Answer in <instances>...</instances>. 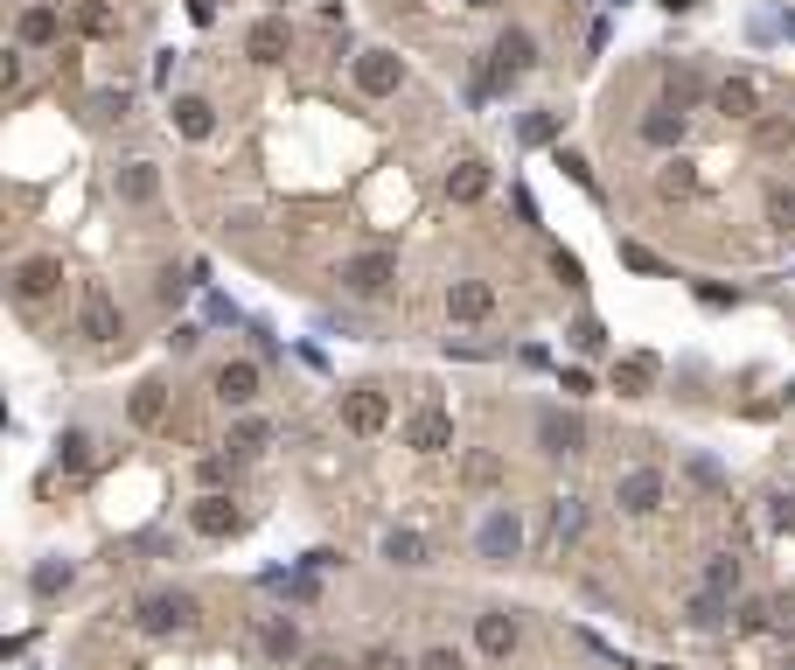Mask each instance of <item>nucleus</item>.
Wrapping results in <instances>:
<instances>
[{
  "instance_id": "obj_1",
  "label": "nucleus",
  "mask_w": 795,
  "mask_h": 670,
  "mask_svg": "<svg viewBox=\"0 0 795 670\" xmlns=\"http://www.w3.org/2000/svg\"><path fill=\"white\" fill-rule=\"evenodd\" d=\"M132 622H140V635H189L203 622V601L181 594V587H154V594L132 601Z\"/></svg>"
},
{
  "instance_id": "obj_2",
  "label": "nucleus",
  "mask_w": 795,
  "mask_h": 670,
  "mask_svg": "<svg viewBox=\"0 0 795 670\" xmlns=\"http://www.w3.org/2000/svg\"><path fill=\"white\" fill-rule=\"evenodd\" d=\"M391 279H398V259H391V252H356V259H342V294H356V300L391 294Z\"/></svg>"
},
{
  "instance_id": "obj_3",
  "label": "nucleus",
  "mask_w": 795,
  "mask_h": 670,
  "mask_svg": "<svg viewBox=\"0 0 795 670\" xmlns=\"http://www.w3.org/2000/svg\"><path fill=\"white\" fill-rule=\"evenodd\" d=\"M517 545H523V518H517L510 503H495L489 518H482V531H474V552H482L489 565H510Z\"/></svg>"
},
{
  "instance_id": "obj_4",
  "label": "nucleus",
  "mask_w": 795,
  "mask_h": 670,
  "mask_svg": "<svg viewBox=\"0 0 795 670\" xmlns=\"http://www.w3.org/2000/svg\"><path fill=\"white\" fill-rule=\"evenodd\" d=\"M77 328L91 335V343H119L126 335V315H119V300H112V287H85V300H77Z\"/></svg>"
},
{
  "instance_id": "obj_5",
  "label": "nucleus",
  "mask_w": 795,
  "mask_h": 670,
  "mask_svg": "<svg viewBox=\"0 0 795 670\" xmlns=\"http://www.w3.org/2000/svg\"><path fill=\"white\" fill-rule=\"evenodd\" d=\"M342 426H350L356 441L384 433V426H391V398L377 392V384H356V392H342Z\"/></svg>"
},
{
  "instance_id": "obj_6",
  "label": "nucleus",
  "mask_w": 795,
  "mask_h": 670,
  "mask_svg": "<svg viewBox=\"0 0 795 670\" xmlns=\"http://www.w3.org/2000/svg\"><path fill=\"white\" fill-rule=\"evenodd\" d=\"M517 642H523V629H517V614H510V608H482V614H474V650H482V657L510 663V657H517Z\"/></svg>"
},
{
  "instance_id": "obj_7",
  "label": "nucleus",
  "mask_w": 795,
  "mask_h": 670,
  "mask_svg": "<svg viewBox=\"0 0 795 670\" xmlns=\"http://www.w3.org/2000/svg\"><path fill=\"white\" fill-rule=\"evenodd\" d=\"M209 392H217V405H224V412H245V405L258 398V364H252V356H230V364H217Z\"/></svg>"
},
{
  "instance_id": "obj_8",
  "label": "nucleus",
  "mask_w": 795,
  "mask_h": 670,
  "mask_svg": "<svg viewBox=\"0 0 795 670\" xmlns=\"http://www.w3.org/2000/svg\"><path fill=\"white\" fill-rule=\"evenodd\" d=\"M538 447L544 454H579V447H587V420L566 412V405H544L538 412Z\"/></svg>"
},
{
  "instance_id": "obj_9",
  "label": "nucleus",
  "mask_w": 795,
  "mask_h": 670,
  "mask_svg": "<svg viewBox=\"0 0 795 670\" xmlns=\"http://www.w3.org/2000/svg\"><path fill=\"white\" fill-rule=\"evenodd\" d=\"M8 279H14V300H29V307H36V300H49V294L63 287V259H49V252H36V259H21Z\"/></svg>"
},
{
  "instance_id": "obj_10",
  "label": "nucleus",
  "mask_w": 795,
  "mask_h": 670,
  "mask_svg": "<svg viewBox=\"0 0 795 670\" xmlns=\"http://www.w3.org/2000/svg\"><path fill=\"white\" fill-rule=\"evenodd\" d=\"M237 524H245V518H237V503L224 496V489H203V496L189 503V531L196 538H230Z\"/></svg>"
},
{
  "instance_id": "obj_11",
  "label": "nucleus",
  "mask_w": 795,
  "mask_h": 670,
  "mask_svg": "<svg viewBox=\"0 0 795 670\" xmlns=\"http://www.w3.org/2000/svg\"><path fill=\"white\" fill-rule=\"evenodd\" d=\"M405 447L412 454H446V447H454V420H446L440 405H419L405 420Z\"/></svg>"
},
{
  "instance_id": "obj_12",
  "label": "nucleus",
  "mask_w": 795,
  "mask_h": 670,
  "mask_svg": "<svg viewBox=\"0 0 795 670\" xmlns=\"http://www.w3.org/2000/svg\"><path fill=\"white\" fill-rule=\"evenodd\" d=\"M615 503L628 510V518H649V510H662V469H628V475H615Z\"/></svg>"
},
{
  "instance_id": "obj_13",
  "label": "nucleus",
  "mask_w": 795,
  "mask_h": 670,
  "mask_svg": "<svg viewBox=\"0 0 795 670\" xmlns=\"http://www.w3.org/2000/svg\"><path fill=\"white\" fill-rule=\"evenodd\" d=\"M398 85H405V63H398L391 49H363L356 57V91L363 98H391Z\"/></svg>"
},
{
  "instance_id": "obj_14",
  "label": "nucleus",
  "mask_w": 795,
  "mask_h": 670,
  "mask_svg": "<svg viewBox=\"0 0 795 670\" xmlns=\"http://www.w3.org/2000/svg\"><path fill=\"white\" fill-rule=\"evenodd\" d=\"M286 49H294L286 14H258L252 29H245V57H252V63H286Z\"/></svg>"
},
{
  "instance_id": "obj_15",
  "label": "nucleus",
  "mask_w": 795,
  "mask_h": 670,
  "mask_svg": "<svg viewBox=\"0 0 795 670\" xmlns=\"http://www.w3.org/2000/svg\"><path fill=\"white\" fill-rule=\"evenodd\" d=\"M446 315L454 322H489L495 315V287L489 279H454V287H446Z\"/></svg>"
},
{
  "instance_id": "obj_16",
  "label": "nucleus",
  "mask_w": 795,
  "mask_h": 670,
  "mask_svg": "<svg viewBox=\"0 0 795 670\" xmlns=\"http://www.w3.org/2000/svg\"><path fill=\"white\" fill-rule=\"evenodd\" d=\"M258 650L273 663H301V622H294V614H265V622H258Z\"/></svg>"
},
{
  "instance_id": "obj_17",
  "label": "nucleus",
  "mask_w": 795,
  "mask_h": 670,
  "mask_svg": "<svg viewBox=\"0 0 795 670\" xmlns=\"http://www.w3.org/2000/svg\"><path fill=\"white\" fill-rule=\"evenodd\" d=\"M530 63H538V42H530V29H502V36H495V70L517 85Z\"/></svg>"
},
{
  "instance_id": "obj_18",
  "label": "nucleus",
  "mask_w": 795,
  "mask_h": 670,
  "mask_svg": "<svg viewBox=\"0 0 795 670\" xmlns=\"http://www.w3.org/2000/svg\"><path fill=\"white\" fill-rule=\"evenodd\" d=\"M711 106H719L726 119H760V85L754 77H726V85L711 91Z\"/></svg>"
},
{
  "instance_id": "obj_19",
  "label": "nucleus",
  "mask_w": 795,
  "mask_h": 670,
  "mask_svg": "<svg viewBox=\"0 0 795 670\" xmlns=\"http://www.w3.org/2000/svg\"><path fill=\"white\" fill-rule=\"evenodd\" d=\"M126 420H132V426H161V420H168V384H161V377L132 384V398H126Z\"/></svg>"
},
{
  "instance_id": "obj_20",
  "label": "nucleus",
  "mask_w": 795,
  "mask_h": 670,
  "mask_svg": "<svg viewBox=\"0 0 795 670\" xmlns=\"http://www.w3.org/2000/svg\"><path fill=\"white\" fill-rule=\"evenodd\" d=\"M482 196H489V161L468 154V161L446 168V203H482Z\"/></svg>"
},
{
  "instance_id": "obj_21",
  "label": "nucleus",
  "mask_w": 795,
  "mask_h": 670,
  "mask_svg": "<svg viewBox=\"0 0 795 670\" xmlns=\"http://www.w3.org/2000/svg\"><path fill=\"white\" fill-rule=\"evenodd\" d=\"M112 189H119V203H154V196H161V168H154V161H126L112 175Z\"/></svg>"
},
{
  "instance_id": "obj_22",
  "label": "nucleus",
  "mask_w": 795,
  "mask_h": 670,
  "mask_svg": "<svg viewBox=\"0 0 795 670\" xmlns=\"http://www.w3.org/2000/svg\"><path fill=\"white\" fill-rule=\"evenodd\" d=\"M14 36L29 42V49H49V42L63 36V14H57V8H42V0H36V8H21V21H14Z\"/></svg>"
},
{
  "instance_id": "obj_23",
  "label": "nucleus",
  "mask_w": 795,
  "mask_h": 670,
  "mask_svg": "<svg viewBox=\"0 0 795 670\" xmlns=\"http://www.w3.org/2000/svg\"><path fill=\"white\" fill-rule=\"evenodd\" d=\"M384 559H391V565H426V559H433V545H426V531L391 524V531H384Z\"/></svg>"
},
{
  "instance_id": "obj_24",
  "label": "nucleus",
  "mask_w": 795,
  "mask_h": 670,
  "mask_svg": "<svg viewBox=\"0 0 795 670\" xmlns=\"http://www.w3.org/2000/svg\"><path fill=\"white\" fill-rule=\"evenodd\" d=\"M739 580H747V573H739V559H733V552H711V559H705V594L733 601V594H739Z\"/></svg>"
},
{
  "instance_id": "obj_25",
  "label": "nucleus",
  "mask_w": 795,
  "mask_h": 670,
  "mask_svg": "<svg viewBox=\"0 0 795 670\" xmlns=\"http://www.w3.org/2000/svg\"><path fill=\"white\" fill-rule=\"evenodd\" d=\"M649 384H656V356H621L615 364V392L621 398H642Z\"/></svg>"
},
{
  "instance_id": "obj_26",
  "label": "nucleus",
  "mask_w": 795,
  "mask_h": 670,
  "mask_svg": "<svg viewBox=\"0 0 795 670\" xmlns=\"http://www.w3.org/2000/svg\"><path fill=\"white\" fill-rule=\"evenodd\" d=\"M642 140H649V147H684V112H677V106H656V112L642 119Z\"/></svg>"
},
{
  "instance_id": "obj_27",
  "label": "nucleus",
  "mask_w": 795,
  "mask_h": 670,
  "mask_svg": "<svg viewBox=\"0 0 795 670\" xmlns=\"http://www.w3.org/2000/svg\"><path fill=\"white\" fill-rule=\"evenodd\" d=\"M209 126H217V112H209L203 98H175V134L181 140H209Z\"/></svg>"
},
{
  "instance_id": "obj_28",
  "label": "nucleus",
  "mask_w": 795,
  "mask_h": 670,
  "mask_svg": "<svg viewBox=\"0 0 795 670\" xmlns=\"http://www.w3.org/2000/svg\"><path fill=\"white\" fill-rule=\"evenodd\" d=\"M579 531H587V503H579V496H559V510H551V538L572 545Z\"/></svg>"
},
{
  "instance_id": "obj_29",
  "label": "nucleus",
  "mask_w": 795,
  "mask_h": 670,
  "mask_svg": "<svg viewBox=\"0 0 795 670\" xmlns=\"http://www.w3.org/2000/svg\"><path fill=\"white\" fill-rule=\"evenodd\" d=\"M684 622H691V629H719V622H726V601H719V594H705V587H698V594L684 601Z\"/></svg>"
},
{
  "instance_id": "obj_30",
  "label": "nucleus",
  "mask_w": 795,
  "mask_h": 670,
  "mask_svg": "<svg viewBox=\"0 0 795 670\" xmlns=\"http://www.w3.org/2000/svg\"><path fill=\"white\" fill-rule=\"evenodd\" d=\"M70 580H77V573H70V559H42V565H36V573H29V587H36V594H42V601H49V594H63V587H70Z\"/></svg>"
},
{
  "instance_id": "obj_31",
  "label": "nucleus",
  "mask_w": 795,
  "mask_h": 670,
  "mask_svg": "<svg viewBox=\"0 0 795 670\" xmlns=\"http://www.w3.org/2000/svg\"><path fill=\"white\" fill-rule=\"evenodd\" d=\"M656 189H662V196H691V189H698L691 161H684V154H670V161H662V175H656Z\"/></svg>"
},
{
  "instance_id": "obj_32",
  "label": "nucleus",
  "mask_w": 795,
  "mask_h": 670,
  "mask_svg": "<svg viewBox=\"0 0 795 670\" xmlns=\"http://www.w3.org/2000/svg\"><path fill=\"white\" fill-rule=\"evenodd\" d=\"M767 230H782V238H795V189H767Z\"/></svg>"
},
{
  "instance_id": "obj_33",
  "label": "nucleus",
  "mask_w": 795,
  "mask_h": 670,
  "mask_svg": "<svg viewBox=\"0 0 795 670\" xmlns=\"http://www.w3.org/2000/svg\"><path fill=\"white\" fill-rule=\"evenodd\" d=\"M461 482H468V489H495V482H502V454H468V461H461Z\"/></svg>"
},
{
  "instance_id": "obj_34",
  "label": "nucleus",
  "mask_w": 795,
  "mask_h": 670,
  "mask_svg": "<svg viewBox=\"0 0 795 670\" xmlns=\"http://www.w3.org/2000/svg\"><path fill=\"white\" fill-rule=\"evenodd\" d=\"M265 441H273V426H265V420H237V426H230V441H224V447H230V454H258Z\"/></svg>"
},
{
  "instance_id": "obj_35",
  "label": "nucleus",
  "mask_w": 795,
  "mask_h": 670,
  "mask_svg": "<svg viewBox=\"0 0 795 670\" xmlns=\"http://www.w3.org/2000/svg\"><path fill=\"white\" fill-rule=\"evenodd\" d=\"M733 629H747V635H754V629H775V601H754V594H747V601L733 608Z\"/></svg>"
},
{
  "instance_id": "obj_36",
  "label": "nucleus",
  "mask_w": 795,
  "mask_h": 670,
  "mask_svg": "<svg viewBox=\"0 0 795 670\" xmlns=\"http://www.w3.org/2000/svg\"><path fill=\"white\" fill-rule=\"evenodd\" d=\"M356 670H412V663L398 657L391 642H370V650H363V663H356Z\"/></svg>"
},
{
  "instance_id": "obj_37",
  "label": "nucleus",
  "mask_w": 795,
  "mask_h": 670,
  "mask_svg": "<svg viewBox=\"0 0 795 670\" xmlns=\"http://www.w3.org/2000/svg\"><path fill=\"white\" fill-rule=\"evenodd\" d=\"M77 29H85V36H112V8L85 0V8H77Z\"/></svg>"
},
{
  "instance_id": "obj_38",
  "label": "nucleus",
  "mask_w": 795,
  "mask_h": 670,
  "mask_svg": "<svg viewBox=\"0 0 795 670\" xmlns=\"http://www.w3.org/2000/svg\"><path fill=\"white\" fill-rule=\"evenodd\" d=\"M551 273H559V279H566V287H587V266H579V259H572V252H551Z\"/></svg>"
},
{
  "instance_id": "obj_39",
  "label": "nucleus",
  "mask_w": 795,
  "mask_h": 670,
  "mask_svg": "<svg viewBox=\"0 0 795 670\" xmlns=\"http://www.w3.org/2000/svg\"><path fill=\"white\" fill-rule=\"evenodd\" d=\"M63 469H91V441H85V433H63Z\"/></svg>"
},
{
  "instance_id": "obj_40",
  "label": "nucleus",
  "mask_w": 795,
  "mask_h": 670,
  "mask_svg": "<svg viewBox=\"0 0 795 670\" xmlns=\"http://www.w3.org/2000/svg\"><path fill=\"white\" fill-rule=\"evenodd\" d=\"M419 670H468V663H461V650H446V642H440V650L419 657Z\"/></svg>"
},
{
  "instance_id": "obj_41",
  "label": "nucleus",
  "mask_w": 795,
  "mask_h": 670,
  "mask_svg": "<svg viewBox=\"0 0 795 670\" xmlns=\"http://www.w3.org/2000/svg\"><path fill=\"white\" fill-rule=\"evenodd\" d=\"M767 524H775V531H795V496H775V510H767Z\"/></svg>"
},
{
  "instance_id": "obj_42",
  "label": "nucleus",
  "mask_w": 795,
  "mask_h": 670,
  "mask_svg": "<svg viewBox=\"0 0 795 670\" xmlns=\"http://www.w3.org/2000/svg\"><path fill=\"white\" fill-rule=\"evenodd\" d=\"M775 635H795V594L775 601Z\"/></svg>"
},
{
  "instance_id": "obj_43",
  "label": "nucleus",
  "mask_w": 795,
  "mask_h": 670,
  "mask_svg": "<svg viewBox=\"0 0 795 670\" xmlns=\"http://www.w3.org/2000/svg\"><path fill=\"white\" fill-rule=\"evenodd\" d=\"M621 266H635V273H662V266L649 259V252H642V245H621Z\"/></svg>"
},
{
  "instance_id": "obj_44",
  "label": "nucleus",
  "mask_w": 795,
  "mask_h": 670,
  "mask_svg": "<svg viewBox=\"0 0 795 670\" xmlns=\"http://www.w3.org/2000/svg\"><path fill=\"white\" fill-rule=\"evenodd\" d=\"M559 168L572 175V183H579V189H593V175H587V161H579V154H559Z\"/></svg>"
},
{
  "instance_id": "obj_45",
  "label": "nucleus",
  "mask_w": 795,
  "mask_h": 670,
  "mask_svg": "<svg viewBox=\"0 0 795 670\" xmlns=\"http://www.w3.org/2000/svg\"><path fill=\"white\" fill-rule=\"evenodd\" d=\"M98 119H126V91H105L98 98Z\"/></svg>"
},
{
  "instance_id": "obj_46",
  "label": "nucleus",
  "mask_w": 795,
  "mask_h": 670,
  "mask_svg": "<svg viewBox=\"0 0 795 670\" xmlns=\"http://www.w3.org/2000/svg\"><path fill=\"white\" fill-rule=\"evenodd\" d=\"M523 140H551V112H530L523 119Z\"/></svg>"
},
{
  "instance_id": "obj_47",
  "label": "nucleus",
  "mask_w": 795,
  "mask_h": 670,
  "mask_svg": "<svg viewBox=\"0 0 795 670\" xmlns=\"http://www.w3.org/2000/svg\"><path fill=\"white\" fill-rule=\"evenodd\" d=\"M294 670H356V663H342V657H301Z\"/></svg>"
},
{
  "instance_id": "obj_48",
  "label": "nucleus",
  "mask_w": 795,
  "mask_h": 670,
  "mask_svg": "<svg viewBox=\"0 0 795 670\" xmlns=\"http://www.w3.org/2000/svg\"><path fill=\"white\" fill-rule=\"evenodd\" d=\"M468 8H495V0H468Z\"/></svg>"
},
{
  "instance_id": "obj_49",
  "label": "nucleus",
  "mask_w": 795,
  "mask_h": 670,
  "mask_svg": "<svg viewBox=\"0 0 795 670\" xmlns=\"http://www.w3.org/2000/svg\"><path fill=\"white\" fill-rule=\"evenodd\" d=\"M788 398H795V384H788Z\"/></svg>"
},
{
  "instance_id": "obj_50",
  "label": "nucleus",
  "mask_w": 795,
  "mask_h": 670,
  "mask_svg": "<svg viewBox=\"0 0 795 670\" xmlns=\"http://www.w3.org/2000/svg\"><path fill=\"white\" fill-rule=\"evenodd\" d=\"M656 670H670V663H656Z\"/></svg>"
},
{
  "instance_id": "obj_51",
  "label": "nucleus",
  "mask_w": 795,
  "mask_h": 670,
  "mask_svg": "<svg viewBox=\"0 0 795 670\" xmlns=\"http://www.w3.org/2000/svg\"><path fill=\"white\" fill-rule=\"evenodd\" d=\"M788 670H795V657H788Z\"/></svg>"
}]
</instances>
